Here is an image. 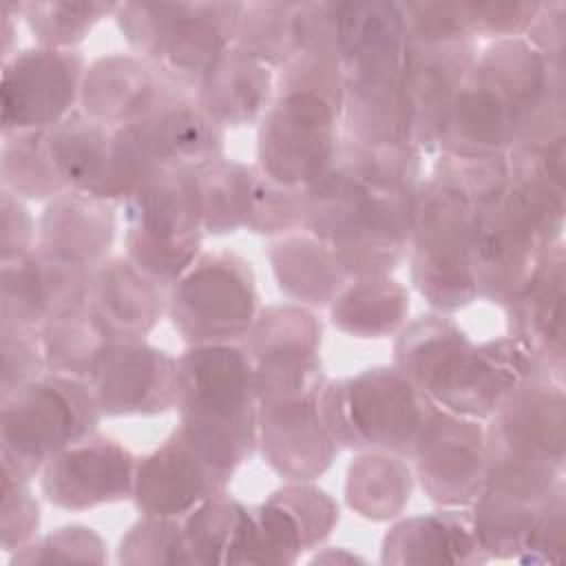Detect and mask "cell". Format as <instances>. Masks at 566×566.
Segmentation results:
<instances>
[{
	"mask_svg": "<svg viewBox=\"0 0 566 566\" xmlns=\"http://www.w3.org/2000/svg\"><path fill=\"white\" fill-rule=\"evenodd\" d=\"M509 336L537 360L542 374L564 382L566 367V252L555 243L533 276L502 307Z\"/></svg>",
	"mask_w": 566,
	"mask_h": 566,
	"instance_id": "26",
	"label": "cell"
},
{
	"mask_svg": "<svg viewBox=\"0 0 566 566\" xmlns=\"http://www.w3.org/2000/svg\"><path fill=\"white\" fill-rule=\"evenodd\" d=\"M259 314L252 265L228 250L206 252L168 287V318L186 345L243 343Z\"/></svg>",
	"mask_w": 566,
	"mask_h": 566,
	"instance_id": "12",
	"label": "cell"
},
{
	"mask_svg": "<svg viewBox=\"0 0 566 566\" xmlns=\"http://www.w3.org/2000/svg\"><path fill=\"white\" fill-rule=\"evenodd\" d=\"M471 347L473 340L447 314H420L396 334L394 367L431 398Z\"/></svg>",
	"mask_w": 566,
	"mask_h": 566,
	"instance_id": "33",
	"label": "cell"
},
{
	"mask_svg": "<svg viewBox=\"0 0 566 566\" xmlns=\"http://www.w3.org/2000/svg\"><path fill=\"white\" fill-rule=\"evenodd\" d=\"M566 548V486H562L535 520L520 555L522 564H562Z\"/></svg>",
	"mask_w": 566,
	"mask_h": 566,
	"instance_id": "50",
	"label": "cell"
},
{
	"mask_svg": "<svg viewBox=\"0 0 566 566\" xmlns=\"http://www.w3.org/2000/svg\"><path fill=\"white\" fill-rule=\"evenodd\" d=\"M564 219H555L506 190L478 221L473 237V276L478 298L504 307L533 276L546 252L562 241Z\"/></svg>",
	"mask_w": 566,
	"mask_h": 566,
	"instance_id": "13",
	"label": "cell"
},
{
	"mask_svg": "<svg viewBox=\"0 0 566 566\" xmlns=\"http://www.w3.org/2000/svg\"><path fill=\"white\" fill-rule=\"evenodd\" d=\"M409 460H413V475L431 502L440 506H471L489 471L482 420L455 416L438 407Z\"/></svg>",
	"mask_w": 566,
	"mask_h": 566,
	"instance_id": "19",
	"label": "cell"
},
{
	"mask_svg": "<svg viewBox=\"0 0 566 566\" xmlns=\"http://www.w3.org/2000/svg\"><path fill=\"white\" fill-rule=\"evenodd\" d=\"M115 237L113 203L66 190L46 201L38 219L35 250L60 268L91 276L111 259Z\"/></svg>",
	"mask_w": 566,
	"mask_h": 566,
	"instance_id": "27",
	"label": "cell"
},
{
	"mask_svg": "<svg viewBox=\"0 0 566 566\" xmlns=\"http://www.w3.org/2000/svg\"><path fill=\"white\" fill-rule=\"evenodd\" d=\"M305 2H245L234 44L272 71L303 49Z\"/></svg>",
	"mask_w": 566,
	"mask_h": 566,
	"instance_id": "39",
	"label": "cell"
},
{
	"mask_svg": "<svg viewBox=\"0 0 566 566\" xmlns=\"http://www.w3.org/2000/svg\"><path fill=\"white\" fill-rule=\"evenodd\" d=\"M455 4L464 29L475 40L486 38L491 42L524 38L539 11V2L517 0H473Z\"/></svg>",
	"mask_w": 566,
	"mask_h": 566,
	"instance_id": "47",
	"label": "cell"
},
{
	"mask_svg": "<svg viewBox=\"0 0 566 566\" xmlns=\"http://www.w3.org/2000/svg\"><path fill=\"white\" fill-rule=\"evenodd\" d=\"M405 49L407 18L402 2H347L345 139L365 146H413Z\"/></svg>",
	"mask_w": 566,
	"mask_h": 566,
	"instance_id": "5",
	"label": "cell"
},
{
	"mask_svg": "<svg viewBox=\"0 0 566 566\" xmlns=\"http://www.w3.org/2000/svg\"><path fill=\"white\" fill-rule=\"evenodd\" d=\"M340 517L336 500L312 482H287L245 506L226 564H294L318 548Z\"/></svg>",
	"mask_w": 566,
	"mask_h": 566,
	"instance_id": "15",
	"label": "cell"
},
{
	"mask_svg": "<svg viewBox=\"0 0 566 566\" xmlns=\"http://www.w3.org/2000/svg\"><path fill=\"white\" fill-rule=\"evenodd\" d=\"M489 467L564 473L566 391L564 382L535 376L515 389L486 420Z\"/></svg>",
	"mask_w": 566,
	"mask_h": 566,
	"instance_id": "17",
	"label": "cell"
},
{
	"mask_svg": "<svg viewBox=\"0 0 566 566\" xmlns=\"http://www.w3.org/2000/svg\"><path fill=\"white\" fill-rule=\"evenodd\" d=\"M343 64L301 51L276 71V93L256 128V170L305 190L343 142Z\"/></svg>",
	"mask_w": 566,
	"mask_h": 566,
	"instance_id": "4",
	"label": "cell"
},
{
	"mask_svg": "<svg viewBox=\"0 0 566 566\" xmlns=\"http://www.w3.org/2000/svg\"><path fill=\"white\" fill-rule=\"evenodd\" d=\"M122 128L157 168L197 170L223 157L226 148V130L203 111L195 91L166 75L146 111Z\"/></svg>",
	"mask_w": 566,
	"mask_h": 566,
	"instance_id": "20",
	"label": "cell"
},
{
	"mask_svg": "<svg viewBox=\"0 0 566 566\" xmlns=\"http://www.w3.org/2000/svg\"><path fill=\"white\" fill-rule=\"evenodd\" d=\"M102 418L86 380L42 374L0 398L2 467L33 480L53 455L95 433Z\"/></svg>",
	"mask_w": 566,
	"mask_h": 566,
	"instance_id": "10",
	"label": "cell"
},
{
	"mask_svg": "<svg viewBox=\"0 0 566 566\" xmlns=\"http://www.w3.org/2000/svg\"><path fill=\"white\" fill-rule=\"evenodd\" d=\"M22 20V2H2L0 4V35H2V62L18 53L15 35L18 22Z\"/></svg>",
	"mask_w": 566,
	"mask_h": 566,
	"instance_id": "53",
	"label": "cell"
},
{
	"mask_svg": "<svg viewBox=\"0 0 566 566\" xmlns=\"http://www.w3.org/2000/svg\"><path fill=\"white\" fill-rule=\"evenodd\" d=\"M402 11L413 146L422 155H436L447 115L475 64L478 40L464 29L455 2H402Z\"/></svg>",
	"mask_w": 566,
	"mask_h": 566,
	"instance_id": "8",
	"label": "cell"
},
{
	"mask_svg": "<svg viewBox=\"0 0 566 566\" xmlns=\"http://www.w3.org/2000/svg\"><path fill=\"white\" fill-rule=\"evenodd\" d=\"M104 539L84 524H64L11 553V564H104Z\"/></svg>",
	"mask_w": 566,
	"mask_h": 566,
	"instance_id": "45",
	"label": "cell"
},
{
	"mask_svg": "<svg viewBox=\"0 0 566 566\" xmlns=\"http://www.w3.org/2000/svg\"><path fill=\"white\" fill-rule=\"evenodd\" d=\"M46 374L88 380L91 369L108 343L95 325L86 303L57 314L40 327Z\"/></svg>",
	"mask_w": 566,
	"mask_h": 566,
	"instance_id": "41",
	"label": "cell"
},
{
	"mask_svg": "<svg viewBox=\"0 0 566 566\" xmlns=\"http://www.w3.org/2000/svg\"><path fill=\"white\" fill-rule=\"evenodd\" d=\"M380 562L405 564H486L473 531L469 506H442L424 515L400 517L382 537Z\"/></svg>",
	"mask_w": 566,
	"mask_h": 566,
	"instance_id": "30",
	"label": "cell"
},
{
	"mask_svg": "<svg viewBox=\"0 0 566 566\" xmlns=\"http://www.w3.org/2000/svg\"><path fill=\"white\" fill-rule=\"evenodd\" d=\"M416 486L409 458L389 451H360L345 471V502L363 520H398Z\"/></svg>",
	"mask_w": 566,
	"mask_h": 566,
	"instance_id": "36",
	"label": "cell"
},
{
	"mask_svg": "<svg viewBox=\"0 0 566 566\" xmlns=\"http://www.w3.org/2000/svg\"><path fill=\"white\" fill-rule=\"evenodd\" d=\"M86 307L108 343L146 340L168 314V287L128 256H111L88 279Z\"/></svg>",
	"mask_w": 566,
	"mask_h": 566,
	"instance_id": "28",
	"label": "cell"
},
{
	"mask_svg": "<svg viewBox=\"0 0 566 566\" xmlns=\"http://www.w3.org/2000/svg\"><path fill=\"white\" fill-rule=\"evenodd\" d=\"M49 150L66 190L104 201L113 168L115 128L95 122L77 108L49 128Z\"/></svg>",
	"mask_w": 566,
	"mask_h": 566,
	"instance_id": "35",
	"label": "cell"
},
{
	"mask_svg": "<svg viewBox=\"0 0 566 566\" xmlns=\"http://www.w3.org/2000/svg\"><path fill=\"white\" fill-rule=\"evenodd\" d=\"M564 473L489 467L469 506L473 531L489 559H515L544 506L562 489Z\"/></svg>",
	"mask_w": 566,
	"mask_h": 566,
	"instance_id": "22",
	"label": "cell"
},
{
	"mask_svg": "<svg viewBox=\"0 0 566 566\" xmlns=\"http://www.w3.org/2000/svg\"><path fill=\"white\" fill-rule=\"evenodd\" d=\"M312 562H363L358 555H352V553H347V548H327L325 553H321V555H316Z\"/></svg>",
	"mask_w": 566,
	"mask_h": 566,
	"instance_id": "54",
	"label": "cell"
},
{
	"mask_svg": "<svg viewBox=\"0 0 566 566\" xmlns=\"http://www.w3.org/2000/svg\"><path fill=\"white\" fill-rule=\"evenodd\" d=\"M524 38L546 60L566 62V2H539V11Z\"/></svg>",
	"mask_w": 566,
	"mask_h": 566,
	"instance_id": "52",
	"label": "cell"
},
{
	"mask_svg": "<svg viewBox=\"0 0 566 566\" xmlns=\"http://www.w3.org/2000/svg\"><path fill=\"white\" fill-rule=\"evenodd\" d=\"M245 504L221 491L181 517L190 562L199 566L226 564Z\"/></svg>",
	"mask_w": 566,
	"mask_h": 566,
	"instance_id": "43",
	"label": "cell"
},
{
	"mask_svg": "<svg viewBox=\"0 0 566 566\" xmlns=\"http://www.w3.org/2000/svg\"><path fill=\"white\" fill-rule=\"evenodd\" d=\"M557 97H566V62L546 60L526 38L491 42L478 51L436 155H506L524 126Z\"/></svg>",
	"mask_w": 566,
	"mask_h": 566,
	"instance_id": "2",
	"label": "cell"
},
{
	"mask_svg": "<svg viewBox=\"0 0 566 566\" xmlns=\"http://www.w3.org/2000/svg\"><path fill=\"white\" fill-rule=\"evenodd\" d=\"M506 155L455 157L438 153L422 179L411 234V283L433 312L453 314L478 298L473 237L486 208L506 195Z\"/></svg>",
	"mask_w": 566,
	"mask_h": 566,
	"instance_id": "1",
	"label": "cell"
},
{
	"mask_svg": "<svg viewBox=\"0 0 566 566\" xmlns=\"http://www.w3.org/2000/svg\"><path fill=\"white\" fill-rule=\"evenodd\" d=\"M0 179L2 190L24 201H51L66 192L49 150V128L2 137Z\"/></svg>",
	"mask_w": 566,
	"mask_h": 566,
	"instance_id": "40",
	"label": "cell"
},
{
	"mask_svg": "<svg viewBox=\"0 0 566 566\" xmlns=\"http://www.w3.org/2000/svg\"><path fill=\"white\" fill-rule=\"evenodd\" d=\"M268 259L279 290L310 310L329 307L349 281L334 250L305 230L279 237Z\"/></svg>",
	"mask_w": 566,
	"mask_h": 566,
	"instance_id": "34",
	"label": "cell"
},
{
	"mask_svg": "<svg viewBox=\"0 0 566 566\" xmlns=\"http://www.w3.org/2000/svg\"><path fill=\"white\" fill-rule=\"evenodd\" d=\"M409 290L391 276L349 279L329 305L332 325L354 338H387L409 318Z\"/></svg>",
	"mask_w": 566,
	"mask_h": 566,
	"instance_id": "37",
	"label": "cell"
},
{
	"mask_svg": "<svg viewBox=\"0 0 566 566\" xmlns=\"http://www.w3.org/2000/svg\"><path fill=\"white\" fill-rule=\"evenodd\" d=\"M323 323L298 303L259 310L243 347L254 365L256 400L321 391L327 382L321 363Z\"/></svg>",
	"mask_w": 566,
	"mask_h": 566,
	"instance_id": "16",
	"label": "cell"
},
{
	"mask_svg": "<svg viewBox=\"0 0 566 566\" xmlns=\"http://www.w3.org/2000/svg\"><path fill=\"white\" fill-rule=\"evenodd\" d=\"M86 382L106 418L157 416L177 405V358L146 340H113Z\"/></svg>",
	"mask_w": 566,
	"mask_h": 566,
	"instance_id": "21",
	"label": "cell"
},
{
	"mask_svg": "<svg viewBox=\"0 0 566 566\" xmlns=\"http://www.w3.org/2000/svg\"><path fill=\"white\" fill-rule=\"evenodd\" d=\"M254 451L228 431L179 422L157 449L137 458L130 500L144 515L184 517L203 500L228 491L237 469Z\"/></svg>",
	"mask_w": 566,
	"mask_h": 566,
	"instance_id": "9",
	"label": "cell"
},
{
	"mask_svg": "<svg viewBox=\"0 0 566 566\" xmlns=\"http://www.w3.org/2000/svg\"><path fill=\"white\" fill-rule=\"evenodd\" d=\"M137 458L117 440L91 433L53 455L40 471L42 495L64 511L133 497Z\"/></svg>",
	"mask_w": 566,
	"mask_h": 566,
	"instance_id": "24",
	"label": "cell"
},
{
	"mask_svg": "<svg viewBox=\"0 0 566 566\" xmlns=\"http://www.w3.org/2000/svg\"><path fill=\"white\" fill-rule=\"evenodd\" d=\"M318 396L321 391H314L256 405V449L285 482L321 478L340 451L321 416Z\"/></svg>",
	"mask_w": 566,
	"mask_h": 566,
	"instance_id": "23",
	"label": "cell"
},
{
	"mask_svg": "<svg viewBox=\"0 0 566 566\" xmlns=\"http://www.w3.org/2000/svg\"><path fill=\"white\" fill-rule=\"evenodd\" d=\"M117 564L126 566H177L192 564L181 517L142 515L117 548Z\"/></svg>",
	"mask_w": 566,
	"mask_h": 566,
	"instance_id": "44",
	"label": "cell"
},
{
	"mask_svg": "<svg viewBox=\"0 0 566 566\" xmlns=\"http://www.w3.org/2000/svg\"><path fill=\"white\" fill-rule=\"evenodd\" d=\"M88 279L55 265L33 248L2 263L0 321L40 329L57 314L86 303Z\"/></svg>",
	"mask_w": 566,
	"mask_h": 566,
	"instance_id": "29",
	"label": "cell"
},
{
	"mask_svg": "<svg viewBox=\"0 0 566 566\" xmlns=\"http://www.w3.org/2000/svg\"><path fill=\"white\" fill-rule=\"evenodd\" d=\"M254 365L241 343L188 345L177 358V413L256 447Z\"/></svg>",
	"mask_w": 566,
	"mask_h": 566,
	"instance_id": "14",
	"label": "cell"
},
{
	"mask_svg": "<svg viewBox=\"0 0 566 566\" xmlns=\"http://www.w3.org/2000/svg\"><path fill=\"white\" fill-rule=\"evenodd\" d=\"M115 9V2H22V20L40 46L77 49L93 27Z\"/></svg>",
	"mask_w": 566,
	"mask_h": 566,
	"instance_id": "42",
	"label": "cell"
},
{
	"mask_svg": "<svg viewBox=\"0 0 566 566\" xmlns=\"http://www.w3.org/2000/svg\"><path fill=\"white\" fill-rule=\"evenodd\" d=\"M535 376L544 374L533 354L517 338L504 334L473 343L431 400L449 413L489 420L515 389Z\"/></svg>",
	"mask_w": 566,
	"mask_h": 566,
	"instance_id": "25",
	"label": "cell"
},
{
	"mask_svg": "<svg viewBox=\"0 0 566 566\" xmlns=\"http://www.w3.org/2000/svg\"><path fill=\"white\" fill-rule=\"evenodd\" d=\"M40 504L31 491V480L2 467V506H0V544L4 553H15L38 537Z\"/></svg>",
	"mask_w": 566,
	"mask_h": 566,
	"instance_id": "48",
	"label": "cell"
},
{
	"mask_svg": "<svg viewBox=\"0 0 566 566\" xmlns=\"http://www.w3.org/2000/svg\"><path fill=\"white\" fill-rule=\"evenodd\" d=\"M197 181L206 234L226 237L245 230L252 212L256 166L219 157L197 168Z\"/></svg>",
	"mask_w": 566,
	"mask_h": 566,
	"instance_id": "38",
	"label": "cell"
},
{
	"mask_svg": "<svg viewBox=\"0 0 566 566\" xmlns=\"http://www.w3.org/2000/svg\"><path fill=\"white\" fill-rule=\"evenodd\" d=\"M0 343H2L0 398L13 394L15 389L46 374L40 329L0 321Z\"/></svg>",
	"mask_w": 566,
	"mask_h": 566,
	"instance_id": "49",
	"label": "cell"
},
{
	"mask_svg": "<svg viewBox=\"0 0 566 566\" xmlns=\"http://www.w3.org/2000/svg\"><path fill=\"white\" fill-rule=\"evenodd\" d=\"M126 256L170 287L201 254L206 237L197 170L168 166L124 203Z\"/></svg>",
	"mask_w": 566,
	"mask_h": 566,
	"instance_id": "11",
	"label": "cell"
},
{
	"mask_svg": "<svg viewBox=\"0 0 566 566\" xmlns=\"http://www.w3.org/2000/svg\"><path fill=\"white\" fill-rule=\"evenodd\" d=\"M276 93V71L232 44L195 88L203 111L226 130L259 124Z\"/></svg>",
	"mask_w": 566,
	"mask_h": 566,
	"instance_id": "32",
	"label": "cell"
},
{
	"mask_svg": "<svg viewBox=\"0 0 566 566\" xmlns=\"http://www.w3.org/2000/svg\"><path fill=\"white\" fill-rule=\"evenodd\" d=\"M245 2H117L119 33L135 55L195 91L234 44Z\"/></svg>",
	"mask_w": 566,
	"mask_h": 566,
	"instance_id": "7",
	"label": "cell"
},
{
	"mask_svg": "<svg viewBox=\"0 0 566 566\" xmlns=\"http://www.w3.org/2000/svg\"><path fill=\"white\" fill-rule=\"evenodd\" d=\"M86 66L80 49L40 44L2 62V137L53 128L77 111Z\"/></svg>",
	"mask_w": 566,
	"mask_h": 566,
	"instance_id": "18",
	"label": "cell"
},
{
	"mask_svg": "<svg viewBox=\"0 0 566 566\" xmlns=\"http://www.w3.org/2000/svg\"><path fill=\"white\" fill-rule=\"evenodd\" d=\"M318 407L340 449L389 451L405 458H411L424 424L438 409L394 365L327 380Z\"/></svg>",
	"mask_w": 566,
	"mask_h": 566,
	"instance_id": "6",
	"label": "cell"
},
{
	"mask_svg": "<svg viewBox=\"0 0 566 566\" xmlns=\"http://www.w3.org/2000/svg\"><path fill=\"white\" fill-rule=\"evenodd\" d=\"M0 226H2V241H0V261H13L29 254L35 248L38 239V223L27 206L24 199L2 190L0 192Z\"/></svg>",
	"mask_w": 566,
	"mask_h": 566,
	"instance_id": "51",
	"label": "cell"
},
{
	"mask_svg": "<svg viewBox=\"0 0 566 566\" xmlns=\"http://www.w3.org/2000/svg\"><path fill=\"white\" fill-rule=\"evenodd\" d=\"M418 188L365 181L340 146L323 175L305 188L303 230L325 241L349 279L391 276L409 252Z\"/></svg>",
	"mask_w": 566,
	"mask_h": 566,
	"instance_id": "3",
	"label": "cell"
},
{
	"mask_svg": "<svg viewBox=\"0 0 566 566\" xmlns=\"http://www.w3.org/2000/svg\"><path fill=\"white\" fill-rule=\"evenodd\" d=\"M164 82V73L135 53H108L86 66L80 111L99 124L122 128L135 122Z\"/></svg>",
	"mask_w": 566,
	"mask_h": 566,
	"instance_id": "31",
	"label": "cell"
},
{
	"mask_svg": "<svg viewBox=\"0 0 566 566\" xmlns=\"http://www.w3.org/2000/svg\"><path fill=\"white\" fill-rule=\"evenodd\" d=\"M305 226V190L285 188L256 170L252 212L245 230L263 237H285Z\"/></svg>",
	"mask_w": 566,
	"mask_h": 566,
	"instance_id": "46",
	"label": "cell"
}]
</instances>
